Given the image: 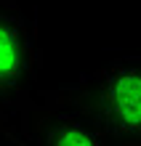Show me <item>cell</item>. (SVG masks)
<instances>
[{
    "mask_svg": "<svg viewBox=\"0 0 141 146\" xmlns=\"http://www.w3.org/2000/svg\"><path fill=\"white\" fill-rule=\"evenodd\" d=\"M19 146H107L80 114L35 101L19 122Z\"/></svg>",
    "mask_w": 141,
    "mask_h": 146,
    "instance_id": "obj_3",
    "label": "cell"
},
{
    "mask_svg": "<svg viewBox=\"0 0 141 146\" xmlns=\"http://www.w3.org/2000/svg\"><path fill=\"white\" fill-rule=\"evenodd\" d=\"M37 72L40 45L32 19L13 0H0V104L19 122L35 106Z\"/></svg>",
    "mask_w": 141,
    "mask_h": 146,
    "instance_id": "obj_2",
    "label": "cell"
},
{
    "mask_svg": "<svg viewBox=\"0 0 141 146\" xmlns=\"http://www.w3.org/2000/svg\"><path fill=\"white\" fill-rule=\"evenodd\" d=\"M0 146H19V117L0 104Z\"/></svg>",
    "mask_w": 141,
    "mask_h": 146,
    "instance_id": "obj_4",
    "label": "cell"
},
{
    "mask_svg": "<svg viewBox=\"0 0 141 146\" xmlns=\"http://www.w3.org/2000/svg\"><path fill=\"white\" fill-rule=\"evenodd\" d=\"M35 101L80 114L107 146H141V56L96 69L69 88L37 90Z\"/></svg>",
    "mask_w": 141,
    "mask_h": 146,
    "instance_id": "obj_1",
    "label": "cell"
}]
</instances>
